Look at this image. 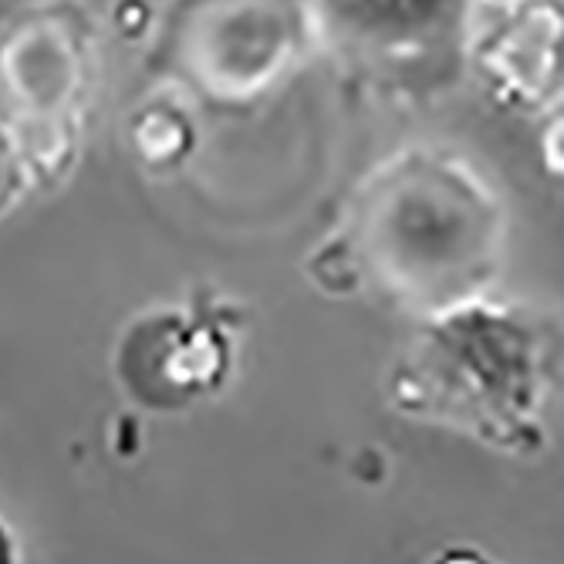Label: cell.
<instances>
[{"label": "cell", "instance_id": "6da1fadb", "mask_svg": "<svg viewBox=\"0 0 564 564\" xmlns=\"http://www.w3.org/2000/svg\"><path fill=\"white\" fill-rule=\"evenodd\" d=\"M0 82L21 116L18 139L34 189L68 180L88 91L95 85V28L75 0H44L11 21L0 44Z\"/></svg>", "mask_w": 564, "mask_h": 564}, {"label": "cell", "instance_id": "7a4b0ae2", "mask_svg": "<svg viewBox=\"0 0 564 564\" xmlns=\"http://www.w3.org/2000/svg\"><path fill=\"white\" fill-rule=\"evenodd\" d=\"M230 345L217 322L180 307H156L126 325L116 345V379L122 392L156 413L193 405L220 386Z\"/></svg>", "mask_w": 564, "mask_h": 564}, {"label": "cell", "instance_id": "3957f363", "mask_svg": "<svg viewBox=\"0 0 564 564\" xmlns=\"http://www.w3.org/2000/svg\"><path fill=\"white\" fill-rule=\"evenodd\" d=\"M477 65L507 109H538L564 75V0H518L480 41Z\"/></svg>", "mask_w": 564, "mask_h": 564}, {"label": "cell", "instance_id": "277c9868", "mask_svg": "<svg viewBox=\"0 0 564 564\" xmlns=\"http://www.w3.org/2000/svg\"><path fill=\"white\" fill-rule=\"evenodd\" d=\"M132 145L145 166H176L193 145V122L170 101H152L132 122Z\"/></svg>", "mask_w": 564, "mask_h": 564}, {"label": "cell", "instance_id": "5b68a950", "mask_svg": "<svg viewBox=\"0 0 564 564\" xmlns=\"http://www.w3.org/2000/svg\"><path fill=\"white\" fill-rule=\"evenodd\" d=\"M31 189H34V180H31V166L24 156V145L18 139V129L0 122V220L11 217Z\"/></svg>", "mask_w": 564, "mask_h": 564}, {"label": "cell", "instance_id": "8992f818", "mask_svg": "<svg viewBox=\"0 0 564 564\" xmlns=\"http://www.w3.org/2000/svg\"><path fill=\"white\" fill-rule=\"evenodd\" d=\"M132 4H135V0H119L116 11H112V24H116V31H122L126 37H139V34L149 28V4L142 0L135 14H132Z\"/></svg>", "mask_w": 564, "mask_h": 564}, {"label": "cell", "instance_id": "52a82bcc", "mask_svg": "<svg viewBox=\"0 0 564 564\" xmlns=\"http://www.w3.org/2000/svg\"><path fill=\"white\" fill-rule=\"evenodd\" d=\"M433 564H494V561H487L480 551H470V547H449Z\"/></svg>", "mask_w": 564, "mask_h": 564}, {"label": "cell", "instance_id": "ba28073f", "mask_svg": "<svg viewBox=\"0 0 564 564\" xmlns=\"http://www.w3.org/2000/svg\"><path fill=\"white\" fill-rule=\"evenodd\" d=\"M0 564H18V541L4 521H0Z\"/></svg>", "mask_w": 564, "mask_h": 564}, {"label": "cell", "instance_id": "9c48e42d", "mask_svg": "<svg viewBox=\"0 0 564 564\" xmlns=\"http://www.w3.org/2000/svg\"><path fill=\"white\" fill-rule=\"evenodd\" d=\"M494 4H518V0H494Z\"/></svg>", "mask_w": 564, "mask_h": 564}]
</instances>
